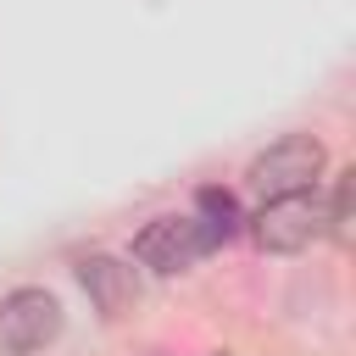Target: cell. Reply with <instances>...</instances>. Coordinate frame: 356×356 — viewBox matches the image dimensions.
I'll return each mask as SVG.
<instances>
[{"label":"cell","instance_id":"6da1fadb","mask_svg":"<svg viewBox=\"0 0 356 356\" xmlns=\"http://www.w3.org/2000/svg\"><path fill=\"white\" fill-rule=\"evenodd\" d=\"M323 161H328V150H323V139H312V134H284V139H273L256 161H250V189L261 195V200H284V195H306L317 178H323Z\"/></svg>","mask_w":356,"mask_h":356},{"label":"cell","instance_id":"7a4b0ae2","mask_svg":"<svg viewBox=\"0 0 356 356\" xmlns=\"http://www.w3.org/2000/svg\"><path fill=\"white\" fill-rule=\"evenodd\" d=\"M61 323H67L61 317V300L50 289H39V284H22V289H11L0 300V345L11 356H33V350L56 345L61 339Z\"/></svg>","mask_w":356,"mask_h":356},{"label":"cell","instance_id":"3957f363","mask_svg":"<svg viewBox=\"0 0 356 356\" xmlns=\"http://www.w3.org/2000/svg\"><path fill=\"white\" fill-rule=\"evenodd\" d=\"M211 250L217 245L206 239V228L195 217H156V222H145L134 234V261L150 267V273H184Z\"/></svg>","mask_w":356,"mask_h":356},{"label":"cell","instance_id":"277c9868","mask_svg":"<svg viewBox=\"0 0 356 356\" xmlns=\"http://www.w3.org/2000/svg\"><path fill=\"white\" fill-rule=\"evenodd\" d=\"M256 245L273 250V256H295L306 250L317 234H323V206L312 195H284V200H261L256 211Z\"/></svg>","mask_w":356,"mask_h":356},{"label":"cell","instance_id":"5b68a950","mask_svg":"<svg viewBox=\"0 0 356 356\" xmlns=\"http://www.w3.org/2000/svg\"><path fill=\"white\" fill-rule=\"evenodd\" d=\"M78 284H83L89 306H95L106 323L128 317V312H134V300H139L134 267H128L122 256H83V261H78Z\"/></svg>","mask_w":356,"mask_h":356},{"label":"cell","instance_id":"8992f818","mask_svg":"<svg viewBox=\"0 0 356 356\" xmlns=\"http://www.w3.org/2000/svg\"><path fill=\"white\" fill-rule=\"evenodd\" d=\"M195 222L206 228V239H211V245H222V239H234V234H239V222H245V217H239V200H234L228 189H200V195H195Z\"/></svg>","mask_w":356,"mask_h":356},{"label":"cell","instance_id":"52a82bcc","mask_svg":"<svg viewBox=\"0 0 356 356\" xmlns=\"http://www.w3.org/2000/svg\"><path fill=\"white\" fill-rule=\"evenodd\" d=\"M350 200H356V172H339L334 200L323 206V228H328L334 239H350Z\"/></svg>","mask_w":356,"mask_h":356},{"label":"cell","instance_id":"ba28073f","mask_svg":"<svg viewBox=\"0 0 356 356\" xmlns=\"http://www.w3.org/2000/svg\"><path fill=\"white\" fill-rule=\"evenodd\" d=\"M211 356H222V350H211Z\"/></svg>","mask_w":356,"mask_h":356}]
</instances>
